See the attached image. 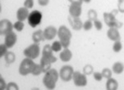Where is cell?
Returning a JSON list of instances; mask_svg holds the SVG:
<instances>
[{
    "label": "cell",
    "instance_id": "cell-9",
    "mask_svg": "<svg viewBox=\"0 0 124 90\" xmlns=\"http://www.w3.org/2000/svg\"><path fill=\"white\" fill-rule=\"evenodd\" d=\"M13 24L8 19H3L0 21V34L5 36L13 31Z\"/></svg>",
    "mask_w": 124,
    "mask_h": 90
},
{
    "label": "cell",
    "instance_id": "cell-38",
    "mask_svg": "<svg viewBox=\"0 0 124 90\" xmlns=\"http://www.w3.org/2000/svg\"><path fill=\"white\" fill-rule=\"evenodd\" d=\"M50 0H37L38 3L41 6H46L49 4Z\"/></svg>",
    "mask_w": 124,
    "mask_h": 90
},
{
    "label": "cell",
    "instance_id": "cell-17",
    "mask_svg": "<svg viewBox=\"0 0 124 90\" xmlns=\"http://www.w3.org/2000/svg\"><path fill=\"white\" fill-rule=\"evenodd\" d=\"M29 12L28 9L25 7H21L17 10L16 17L18 21H23L28 18Z\"/></svg>",
    "mask_w": 124,
    "mask_h": 90
},
{
    "label": "cell",
    "instance_id": "cell-36",
    "mask_svg": "<svg viewBox=\"0 0 124 90\" xmlns=\"http://www.w3.org/2000/svg\"><path fill=\"white\" fill-rule=\"evenodd\" d=\"M34 6V0H25L23 6L27 9H31Z\"/></svg>",
    "mask_w": 124,
    "mask_h": 90
},
{
    "label": "cell",
    "instance_id": "cell-3",
    "mask_svg": "<svg viewBox=\"0 0 124 90\" xmlns=\"http://www.w3.org/2000/svg\"><path fill=\"white\" fill-rule=\"evenodd\" d=\"M118 10H114L110 12H105L103 14L104 21L109 28H116L119 29L122 26V23L116 18Z\"/></svg>",
    "mask_w": 124,
    "mask_h": 90
},
{
    "label": "cell",
    "instance_id": "cell-7",
    "mask_svg": "<svg viewBox=\"0 0 124 90\" xmlns=\"http://www.w3.org/2000/svg\"><path fill=\"white\" fill-rule=\"evenodd\" d=\"M40 53V48L38 43H34L25 48L23 54L26 58L34 60L38 58Z\"/></svg>",
    "mask_w": 124,
    "mask_h": 90
},
{
    "label": "cell",
    "instance_id": "cell-40",
    "mask_svg": "<svg viewBox=\"0 0 124 90\" xmlns=\"http://www.w3.org/2000/svg\"><path fill=\"white\" fill-rule=\"evenodd\" d=\"M92 0H83V2L86 3V4H89L90 2H91Z\"/></svg>",
    "mask_w": 124,
    "mask_h": 90
},
{
    "label": "cell",
    "instance_id": "cell-20",
    "mask_svg": "<svg viewBox=\"0 0 124 90\" xmlns=\"http://www.w3.org/2000/svg\"><path fill=\"white\" fill-rule=\"evenodd\" d=\"M111 69L115 74L117 75L121 74L124 71V64L120 61H117L112 65Z\"/></svg>",
    "mask_w": 124,
    "mask_h": 90
},
{
    "label": "cell",
    "instance_id": "cell-14",
    "mask_svg": "<svg viewBox=\"0 0 124 90\" xmlns=\"http://www.w3.org/2000/svg\"><path fill=\"white\" fill-rule=\"evenodd\" d=\"M17 35L14 32H12L8 33L5 36L4 43L8 48L13 47L17 42Z\"/></svg>",
    "mask_w": 124,
    "mask_h": 90
},
{
    "label": "cell",
    "instance_id": "cell-37",
    "mask_svg": "<svg viewBox=\"0 0 124 90\" xmlns=\"http://www.w3.org/2000/svg\"><path fill=\"white\" fill-rule=\"evenodd\" d=\"M7 84H6L5 81L2 77H0V89L1 90H4L6 88Z\"/></svg>",
    "mask_w": 124,
    "mask_h": 90
},
{
    "label": "cell",
    "instance_id": "cell-31",
    "mask_svg": "<svg viewBox=\"0 0 124 90\" xmlns=\"http://www.w3.org/2000/svg\"><path fill=\"white\" fill-rule=\"evenodd\" d=\"M43 72L42 69L40 64H36L34 69L31 74L34 76H39Z\"/></svg>",
    "mask_w": 124,
    "mask_h": 90
},
{
    "label": "cell",
    "instance_id": "cell-19",
    "mask_svg": "<svg viewBox=\"0 0 124 90\" xmlns=\"http://www.w3.org/2000/svg\"><path fill=\"white\" fill-rule=\"evenodd\" d=\"M32 40L34 43H39L45 40L43 31L39 30L36 31L32 35Z\"/></svg>",
    "mask_w": 124,
    "mask_h": 90
},
{
    "label": "cell",
    "instance_id": "cell-29",
    "mask_svg": "<svg viewBox=\"0 0 124 90\" xmlns=\"http://www.w3.org/2000/svg\"><path fill=\"white\" fill-rule=\"evenodd\" d=\"M93 68L90 64H87L83 68V73L86 75H90L93 74Z\"/></svg>",
    "mask_w": 124,
    "mask_h": 90
},
{
    "label": "cell",
    "instance_id": "cell-33",
    "mask_svg": "<svg viewBox=\"0 0 124 90\" xmlns=\"http://www.w3.org/2000/svg\"><path fill=\"white\" fill-rule=\"evenodd\" d=\"M117 6L118 12L124 14V0H118Z\"/></svg>",
    "mask_w": 124,
    "mask_h": 90
},
{
    "label": "cell",
    "instance_id": "cell-10",
    "mask_svg": "<svg viewBox=\"0 0 124 90\" xmlns=\"http://www.w3.org/2000/svg\"><path fill=\"white\" fill-rule=\"evenodd\" d=\"M53 50H52L51 45H46L44 46L42 51V57L48 60L51 63H55L57 60L55 56L53 54Z\"/></svg>",
    "mask_w": 124,
    "mask_h": 90
},
{
    "label": "cell",
    "instance_id": "cell-21",
    "mask_svg": "<svg viewBox=\"0 0 124 90\" xmlns=\"http://www.w3.org/2000/svg\"><path fill=\"white\" fill-rule=\"evenodd\" d=\"M52 63L44 58L42 57L40 61V65L42 69L43 72L46 73L51 69Z\"/></svg>",
    "mask_w": 124,
    "mask_h": 90
},
{
    "label": "cell",
    "instance_id": "cell-6",
    "mask_svg": "<svg viewBox=\"0 0 124 90\" xmlns=\"http://www.w3.org/2000/svg\"><path fill=\"white\" fill-rule=\"evenodd\" d=\"M74 72L73 67L70 65H65L60 70V77L64 82H69L72 79Z\"/></svg>",
    "mask_w": 124,
    "mask_h": 90
},
{
    "label": "cell",
    "instance_id": "cell-5",
    "mask_svg": "<svg viewBox=\"0 0 124 90\" xmlns=\"http://www.w3.org/2000/svg\"><path fill=\"white\" fill-rule=\"evenodd\" d=\"M42 19V12L38 10H34L29 13L27 19L29 25L32 28H34L40 24Z\"/></svg>",
    "mask_w": 124,
    "mask_h": 90
},
{
    "label": "cell",
    "instance_id": "cell-30",
    "mask_svg": "<svg viewBox=\"0 0 124 90\" xmlns=\"http://www.w3.org/2000/svg\"><path fill=\"white\" fill-rule=\"evenodd\" d=\"M93 26L96 30H101L103 28V24L102 21L99 20L98 19L96 20L93 21Z\"/></svg>",
    "mask_w": 124,
    "mask_h": 90
},
{
    "label": "cell",
    "instance_id": "cell-16",
    "mask_svg": "<svg viewBox=\"0 0 124 90\" xmlns=\"http://www.w3.org/2000/svg\"><path fill=\"white\" fill-rule=\"evenodd\" d=\"M72 57V53L69 48H63L60 53V59L63 62H68L71 60Z\"/></svg>",
    "mask_w": 124,
    "mask_h": 90
},
{
    "label": "cell",
    "instance_id": "cell-8",
    "mask_svg": "<svg viewBox=\"0 0 124 90\" xmlns=\"http://www.w3.org/2000/svg\"><path fill=\"white\" fill-rule=\"evenodd\" d=\"M72 80L75 85L78 87L86 86L88 84L86 75L78 71L74 72Z\"/></svg>",
    "mask_w": 124,
    "mask_h": 90
},
{
    "label": "cell",
    "instance_id": "cell-34",
    "mask_svg": "<svg viewBox=\"0 0 124 90\" xmlns=\"http://www.w3.org/2000/svg\"><path fill=\"white\" fill-rule=\"evenodd\" d=\"M6 89L7 90H19V87L16 83L11 82L7 84Z\"/></svg>",
    "mask_w": 124,
    "mask_h": 90
},
{
    "label": "cell",
    "instance_id": "cell-4",
    "mask_svg": "<svg viewBox=\"0 0 124 90\" xmlns=\"http://www.w3.org/2000/svg\"><path fill=\"white\" fill-rule=\"evenodd\" d=\"M35 64L36 63L33 62V60L27 58H24L20 64L19 73L23 76L32 73Z\"/></svg>",
    "mask_w": 124,
    "mask_h": 90
},
{
    "label": "cell",
    "instance_id": "cell-39",
    "mask_svg": "<svg viewBox=\"0 0 124 90\" xmlns=\"http://www.w3.org/2000/svg\"><path fill=\"white\" fill-rule=\"evenodd\" d=\"M70 4L71 3H78L82 4L83 3V0H68Z\"/></svg>",
    "mask_w": 124,
    "mask_h": 90
},
{
    "label": "cell",
    "instance_id": "cell-26",
    "mask_svg": "<svg viewBox=\"0 0 124 90\" xmlns=\"http://www.w3.org/2000/svg\"><path fill=\"white\" fill-rule=\"evenodd\" d=\"M51 47L52 50L54 52H55L61 51L62 48H63L60 41H55L53 42L51 45Z\"/></svg>",
    "mask_w": 124,
    "mask_h": 90
},
{
    "label": "cell",
    "instance_id": "cell-18",
    "mask_svg": "<svg viewBox=\"0 0 124 90\" xmlns=\"http://www.w3.org/2000/svg\"><path fill=\"white\" fill-rule=\"evenodd\" d=\"M107 90H117L119 87V83L116 79L111 77L107 79L105 84Z\"/></svg>",
    "mask_w": 124,
    "mask_h": 90
},
{
    "label": "cell",
    "instance_id": "cell-32",
    "mask_svg": "<svg viewBox=\"0 0 124 90\" xmlns=\"http://www.w3.org/2000/svg\"><path fill=\"white\" fill-rule=\"evenodd\" d=\"M93 79L97 82H101L104 78L101 72H93Z\"/></svg>",
    "mask_w": 124,
    "mask_h": 90
},
{
    "label": "cell",
    "instance_id": "cell-27",
    "mask_svg": "<svg viewBox=\"0 0 124 90\" xmlns=\"http://www.w3.org/2000/svg\"><path fill=\"white\" fill-rule=\"evenodd\" d=\"M93 27V22L92 21L88 19L83 23V28L86 31H89L92 30Z\"/></svg>",
    "mask_w": 124,
    "mask_h": 90
},
{
    "label": "cell",
    "instance_id": "cell-23",
    "mask_svg": "<svg viewBox=\"0 0 124 90\" xmlns=\"http://www.w3.org/2000/svg\"><path fill=\"white\" fill-rule=\"evenodd\" d=\"M112 46V49L115 53H119L121 52L123 47L122 43L121 40L114 42Z\"/></svg>",
    "mask_w": 124,
    "mask_h": 90
},
{
    "label": "cell",
    "instance_id": "cell-25",
    "mask_svg": "<svg viewBox=\"0 0 124 90\" xmlns=\"http://www.w3.org/2000/svg\"><path fill=\"white\" fill-rule=\"evenodd\" d=\"M101 72L102 73L104 78L107 79L112 77L113 72L112 71V69L109 68H104L102 69Z\"/></svg>",
    "mask_w": 124,
    "mask_h": 90
},
{
    "label": "cell",
    "instance_id": "cell-22",
    "mask_svg": "<svg viewBox=\"0 0 124 90\" xmlns=\"http://www.w3.org/2000/svg\"><path fill=\"white\" fill-rule=\"evenodd\" d=\"M4 57L5 61L8 64H11L14 62L16 60V55L12 51H8Z\"/></svg>",
    "mask_w": 124,
    "mask_h": 90
},
{
    "label": "cell",
    "instance_id": "cell-13",
    "mask_svg": "<svg viewBox=\"0 0 124 90\" xmlns=\"http://www.w3.org/2000/svg\"><path fill=\"white\" fill-rule=\"evenodd\" d=\"M57 29L55 27L53 26L47 27L43 31L45 40H51L54 39L57 35Z\"/></svg>",
    "mask_w": 124,
    "mask_h": 90
},
{
    "label": "cell",
    "instance_id": "cell-11",
    "mask_svg": "<svg viewBox=\"0 0 124 90\" xmlns=\"http://www.w3.org/2000/svg\"><path fill=\"white\" fill-rule=\"evenodd\" d=\"M82 5L78 3H71L69 7V15L73 17H80L82 12Z\"/></svg>",
    "mask_w": 124,
    "mask_h": 90
},
{
    "label": "cell",
    "instance_id": "cell-12",
    "mask_svg": "<svg viewBox=\"0 0 124 90\" xmlns=\"http://www.w3.org/2000/svg\"><path fill=\"white\" fill-rule=\"evenodd\" d=\"M68 20L71 28L74 30L79 31L83 28V23L80 17H75L69 16Z\"/></svg>",
    "mask_w": 124,
    "mask_h": 90
},
{
    "label": "cell",
    "instance_id": "cell-24",
    "mask_svg": "<svg viewBox=\"0 0 124 90\" xmlns=\"http://www.w3.org/2000/svg\"><path fill=\"white\" fill-rule=\"evenodd\" d=\"M97 12L94 9H90L88 11L87 13V16L88 19L93 21L98 19Z\"/></svg>",
    "mask_w": 124,
    "mask_h": 90
},
{
    "label": "cell",
    "instance_id": "cell-1",
    "mask_svg": "<svg viewBox=\"0 0 124 90\" xmlns=\"http://www.w3.org/2000/svg\"><path fill=\"white\" fill-rule=\"evenodd\" d=\"M45 73L43 78V83L44 85L48 89H54L60 77L59 74L55 69H50Z\"/></svg>",
    "mask_w": 124,
    "mask_h": 90
},
{
    "label": "cell",
    "instance_id": "cell-35",
    "mask_svg": "<svg viewBox=\"0 0 124 90\" xmlns=\"http://www.w3.org/2000/svg\"><path fill=\"white\" fill-rule=\"evenodd\" d=\"M8 47L5 45V44H1L0 45V57L2 58L6 54L8 53Z\"/></svg>",
    "mask_w": 124,
    "mask_h": 90
},
{
    "label": "cell",
    "instance_id": "cell-28",
    "mask_svg": "<svg viewBox=\"0 0 124 90\" xmlns=\"http://www.w3.org/2000/svg\"><path fill=\"white\" fill-rule=\"evenodd\" d=\"M14 28L16 30L19 32H21L23 30L24 27V24L23 21H16V22L13 24Z\"/></svg>",
    "mask_w": 124,
    "mask_h": 90
},
{
    "label": "cell",
    "instance_id": "cell-15",
    "mask_svg": "<svg viewBox=\"0 0 124 90\" xmlns=\"http://www.w3.org/2000/svg\"><path fill=\"white\" fill-rule=\"evenodd\" d=\"M108 38L111 41L114 42L121 40V36L118 28H109L107 32Z\"/></svg>",
    "mask_w": 124,
    "mask_h": 90
},
{
    "label": "cell",
    "instance_id": "cell-2",
    "mask_svg": "<svg viewBox=\"0 0 124 90\" xmlns=\"http://www.w3.org/2000/svg\"><path fill=\"white\" fill-rule=\"evenodd\" d=\"M57 36L63 48H68L72 37V33L69 28L65 25L60 26L58 29Z\"/></svg>",
    "mask_w": 124,
    "mask_h": 90
}]
</instances>
